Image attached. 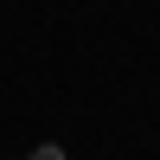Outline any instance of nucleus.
Returning <instances> with one entry per match:
<instances>
[{
	"label": "nucleus",
	"instance_id": "f257e3e1",
	"mask_svg": "<svg viewBox=\"0 0 160 160\" xmlns=\"http://www.w3.org/2000/svg\"><path fill=\"white\" fill-rule=\"evenodd\" d=\"M26 160H64V148H32Z\"/></svg>",
	"mask_w": 160,
	"mask_h": 160
}]
</instances>
